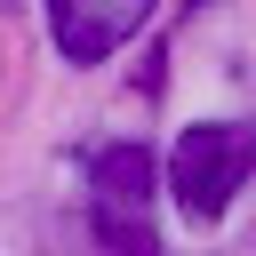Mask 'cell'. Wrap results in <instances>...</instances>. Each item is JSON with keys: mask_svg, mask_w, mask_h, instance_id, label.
Instances as JSON below:
<instances>
[{"mask_svg": "<svg viewBox=\"0 0 256 256\" xmlns=\"http://www.w3.org/2000/svg\"><path fill=\"white\" fill-rule=\"evenodd\" d=\"M248 176H256V128L248 120H192L168 152V192L192 224H216Z\"/></svg>", "mask_w": 256, "mask_h": 256, "instance_id": "6da1fadb", "label": "cell"}, {"mask_svg": "<svg viewBox=\"0 0 256 256\" xmlns=\"http://www.w3.org/2000/svg\"><path fill=\"white\" fill-rule=\"evenodd\" d=\"M160 0H48V32L64 48V64H104L112 48H128L144 32Z\"/></svg>", "mask_w": 256, "mask_h": 256, "instance_id": "7a4b0ae2", "label": "cell"}, {"mask_svg": "<svg viewBox=\"0 0 256 256\" xmlns=\"http://www.w3.org/2000/svg\"><path fill=\"white\" fill-rule=\"evenodd\" d=\"M152 184H160V160L144 144H104L88 160V208L104 216H152Z\"/></svg>", "mask_w": 256, "mask_h": 256, "instance_id": "3957f363", "label": "cell"}]
</instances>
